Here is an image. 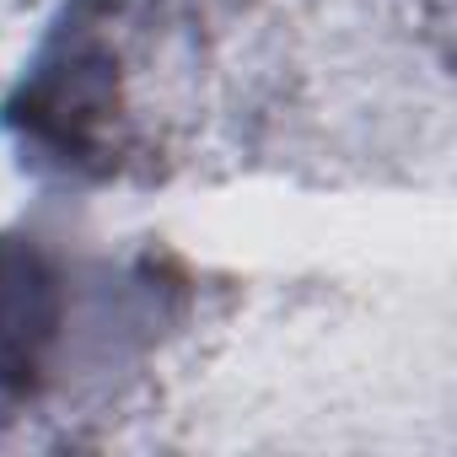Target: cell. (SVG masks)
<instances>
[{
	"label": "cell",
	"instance_id": "obj_1",
	"mask_svg": "<svg viewBox=\"0 0 457 457\" xmlns=\"http://www.w3.org/2000/svg\"><path fill=\"white\" fill-rule=\"evenodd\" d=\"M49 280L28 253H0V382H12L33 366L38 339L49 334L44 291Z\"/></svg>",
	"mask_w": 457,
	"mask_h": 457
}]
</instances>
